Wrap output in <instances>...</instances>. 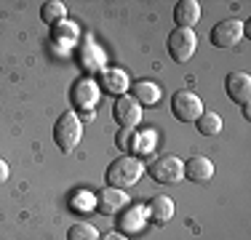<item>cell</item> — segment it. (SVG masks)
<instances>
[{
	"instance_id": "cell-23",
	"label": "cell",
	"mask_w": 251,
	"mask_h": 240,
	"mask_svg": "<svg viewBox=\"0 0 251 240\" xmlns=\"http://www.w3.org/2000/svg\"><path fill=\"white\" fill-rule=\"evenodd\" d=\"M155 134H158L155 128H145V131H139V134H136V144H134V155H147V152H152L155 139H158Z\"/></svg>"
},
{
	"instance_id": "cell-3",
	"label": "cell",
	"mask_w": 251,
	"mask_h": 240,
	"mask_svg": "<svg viewBox=\"0 0 251 240\" xmlns=\"http://www.w3.org/2000/svg\"><path fill=\"white\" fill-rule=\"evenodd\" d=\"M171 112L179 123H195L203 112V101L195 91H176L171 96Z\"/></svg>"
},
{
	"instance_id": "cell-26",
	"label": "cell",
	"mask_w": 251,
	"mask_h": 240,
	"mask_svg": "<svg viewBox=\"0 0 251 240\" xmlns=\"http://www.w3.org/2000/svg\"><path fill=\"white\" fill-rule=\"evenodd\" d=\"M5 179H8V163H5L3 158H0V184H3Z\"/></svg>"
},
{
	"instance_id": "cell-21",
	"label": "cell",
	"mask_w": 251,
	"mask_h": 240,
	"mask_svg": "<svg viewBox=\"0 0 251 240\" xmlns=\"http://www.w3.org/2000/svg\"><path fill=\"white\" fill-rule=\"evenodd\" d=\"M70 206H73V211H77V214H86V211H91V208H97V195L88 192V190H77L73 195V200H70Z\"/></svg>"
},
{
	"instance_id": "cell-15",
	"label": "cell",
	"mask_w": 251,
	"mask_h": 240,
	"mask_svg": "<svg viewBox=\"0 0 251 240\" xmlns=\"http://www.w3.org/2000/svg\"><path fill=\"white\" fill-rule=\"evenodd\" d=\"M147 214H150V219L155 221V224H166V221L174 219V200L166 197V195H155L150 200Z\"/></svg>"
},
{
	"instance_id": "cell-11",
	"label": "cell",
	"mask_w": 251,
	"mask_h": 240,
	"mask_svg": "<svg viewBox=\"0 0 251 240\" xmlns=\"http://www.w3.org/2000/svg\"><path fill=\"white\" fill-rule=\"evenodd\" d=\"M97 99H99V86L94 80L83 77V80H77L73 86V104L77 110H94Z\"/></svg>"
},
{
	"instance_id": "cell-24",
	"label": "cell",
	"mask_w": 251,
	"mask_h": 240,
	"mask_svg": "<svg viewBox=\"0 0 251 240\" xmlns=\"http://www.w3.org/2000/svg\"><path fill=\"white\" fill-rule=\"evenodd\" d=\"M115 144H118V149L126 155H134V144H136V131L134 128H121L118 131V136H115Z\"/></svg>"
},
{
	"instance_id": "cell-22",
	"label": "cell",
	"mask_w": 251,
	"mask_h": 240,
	"mask_svg": "<svg viewBox=\"0 0 251 240\" xmlns=\"http://www.w3.org/2000/svg\"><path fill=\"white\" fill-rule=\"evenodd\" d=\"M53 40L56 43H67V46H73L75 40H77V24H73V22H59L56 27H53Z\"/></svg>"
},
{
	"instance_id": "cell-25",
	"label": "cell",
	"mask_w": 251,
	"mask_h": 240,
	"mask_svg": "<svg viewBox=\"0 0 251 240\" xmlns=\"http://www.w3.org/2000/svg\"><path fill=\"white\" fill-rule=\"evenodd\" d=\"M99 240H131V238L123 235V232H107V235H99Z\"/></svg>"
},
{
	"instance_id": "cell-14",
	"label": "cell",
	"mask_w": 251,
	"mask_h": 240,
	"mask_svg": "<svg viewBox=\"0 0 251 240\" xmlns=\"http://www.w3.org/2000/svg\"><path fill=\"white\" fill-rule=\"evenodd\" d=\"M174 22H176V29H193L201 22V3H195V0H179L174 8Z\"/></svg>"
},
{
	"instance_id": "cell-10",
	"label": "cell",
	"mask_w": 251,
	"mask_h": 240,
	"mask_svg": "<svg viewBox=\"0 0 251 240\" xmlns=\"http://www.w3.org/2000/svg\"><path fill=\"white\" fill-rule=\"evenodd\" d=\"M99 88L107 91L110 96H126V91H128V72L121 70V67H107L101 72Z\"/></svg>"
},
{
	"instance_id": "cell-16",
	"label": "cell",
	"mask_w": 251,
	"mask_h": 240,
	"mask_svg": "<svg viewBox=\"0 0 251 240\" xmlns=\"http://www.w3.org/2000/svg\"><path fill=\"white\" fill-rule=\"evenodd\" d=\"M145 216H147V211L142 206H131L128 211H123L121 214V219H118V227H121L123 232H139L142 227H145Z\"/></svg>"
},
{
	"instance_id": "cell-18",
	"label": "cell",
	"mask_w": 251,
	"mask_h": 240,
	"mask_svg": "<svg viewBox=\"0 0 251 240\" xmlns=\"http://www.w3.org/2000/svg\"><path fill=\"white\" fill-rule=\"evenodd\" d=\"M195 128H198V134L203 136H217L219 131H222V118L217 115V112H201V118L195 120Z\"/></svg>"
},
{
	"instance_id": "cell-5",
	"label": "cell",
	"mask_w": 251,
	"mask_h": 240,
	"mask_svg": "<svg viewBox=\"0 0 251 240\" xmlns=\"http://www.w3.org/2000/svg\"><path fill=\"white\" fill-rule=\"evenodd\" d=\"M243 32H246V24L238 19H222L217 27L211 29V46L217 48H235L241 43Z\"/></svg>"
},
{
	"instance_id": "cell-1",
	"label": "cell",
	"mask_w": 251,
	"mask_h": 240,
	"mask_svg": "<svg viewBox=\"0 0 251 240\" xmlns=\"http://www.w3.org/2000/svg\"><path fill=\"white\" fill-rule=\"evenodd\" d=\"M142 173H145V163L136 155H121L107 166V182H110V187L123 190L139 182Z\"/></svg>"
},
{
	"instance_id": "cell-27",
	"label": "cell",
	"mask_w": 251,
	"mask_h": 240,
	"mask_svg": "<svg viewBox=\"0 0 251 240\" xmlns=\"http://www.w3.org/2000/svg\"><path fill=\"white\" fill-rule=\"evenodd\" d=\"M83 120H86V123H91V120H94V110H83Z\"/></svg>"
},
{
	"instance_id": "cell-12",
	"label": "cell",
	"mask_w": 251,
	"mask_h": 240,
	"mask_svg": "<svg viewBox=\"0 0 251 240\" xmlns=\"http://www.w3.org/2000/svg\"><path fill=\"white\" fill-rule=\"evenodd\" d=\"M184 176L190 182H198V184H206L214 179V163L206 158V155H195L184 163Z\"/></svg>"
},
{
	"instance_id": "cell-19",
	"label": "cell",
	"mask_w": 251,
	"mask_h": 240,
	"mask_svg": "<svg viewBox=\"0 0 251 240\" xmlns=\"http://www.w3.org/2000/svg\"><path fill=\"white\" fill-rule=\"evenodd\" d=\"M40 19L46 24H59L67 19V5L59 3V0H49V3H43V8H40Z\"/></svg>"
},
{
	"instance_id": "cell-8",
	"label": "cell",
	"mask_w": 251,
	"mask_h": 240,
	"mask_svg": "<svg viewBox=\"0 0 251 240\" xmlns=\"http://www.w3.org/2000/svg\"><path fill=\"white\" fill-rule=\"evenodd\" d=\"M128 206V195L118 187H104L101 192H97V211L104 216H115Z\"/></svg>"
},
{
	"instance_id": "cell-4",
	"label": "cell",
	"mask_w": 251,
	"mask_h": 240,
	"mask_svg": "<svg viewBox=\"0 0 251 240\" xmlns=\"http://www.w3.org/2000/svg\"><path fill=\"white\" fill-rule=\"evenodd\" d=\"M150 176L158 184H174L179 179H184V163L176 155H158L150 163Z\"/></svg>"
},
{
	"instance_id": "cell-9",
	"label": "cell",
	"mask_w": 251,
	"mask_h": 240,
	"mask_svg": "<svg viewBox=\"0 0 251 240\" xmlns=\"http://www.w3.org/2000/svg\"><path fill=\"white\" fill-rule=\"evenodd\" d=\"M225 91L235 104H249L251 96V75L249 72H230L225 77Z\"/></svg>"
},
{
	"instance_id": "cell-13",
	"label": "cell",
	"mask_w": 251,
	"mask_h": 240,
	"mask_svg": "<svg viewBox=\"0 0 251 240\" xmlns=\"http://www.w3.org/2000/svg\"><path fill=\"white\" fill-rule=\"evenodd\" d=\"M80 64H83V70L91 72V75H101V72L107 70V56L97 43L88 40V43L80 48Z\"/></svg>"
},
{
	"instance_id": "cell-7",
	"label": "cell",
	"mask_w": 251,
	"mask_h": 240,
	"mask_svg": "<svg viewBox=\"0 0 251 240\" xmlns=\"http://www.w3.org/2000/svg\"><path fill=\"white\" fill-rule=\"evenodd\" d=\"M112 118H115V123L121 125V128H134V125H139V120H142V104L128 94L118 96L115 107H112Z\"/></svg>"
},
{
	"instance_id": "cell-20",
	"label": "cell",
	"mask_w": 251,
	"mask_h": 240,
	"mask_svg": "<svg viewBox=\"0 0 251 240\" xmlns=\"http://www.w3.org/2000/svg\"><path fill=\"white\" fill-rule=\"evenodd\" d=\"M67 240H99V230L88 221H75L67 230Z\"/></svg>"
},
{
	"instance_id": "cell-6",
	"label": "cell",
	"mask_w": 251,
	"mask_h": 240,
	"mask_svg": "<svg viewBox=\"0 0 251 240\" xmlns=\"http://www.w3.org/2000/svg\"><path fill=\"white\" fill-rule=\"evenodd\" d=\"M195 48H198V38H195L193 29H174L169 35V53L174 62L184 64L187 59H193Z\"/></svg>"
},
{
	"instance_id": "cell-17",
	"label": "cell",
	"mask_w": 251,
	"mask_h": 240,
	"mask_svg": "<svg viewBox=\"0 0 251 240\" xmlns=\"http://www.w3.org/2000/svg\"><path fill=\"white\" fill-rule=\"evenodd\" d=\"M134 96L139 104H145V107H152V104H158L160 101V86L158 83H150V80H139L134 86Z\"/></svg>"
},
{
	"instance_id": "cell-2",
	"label": "cell",
	"mask_w": 251,
	"mask_h": 240,
	"mask_svg": "<svg viewBox=\"0 0 251 240\" xmlns=\"http://www.w3.org/2000/svg\"><path fill=\"white\" fill-rule=\"evenodd\" d=\"M80 136H83L80 118H77L75 112H62V115L56 118V123H53V142H56V147L67 155L80 144Z\"/></svg>"
}]
</instances>
